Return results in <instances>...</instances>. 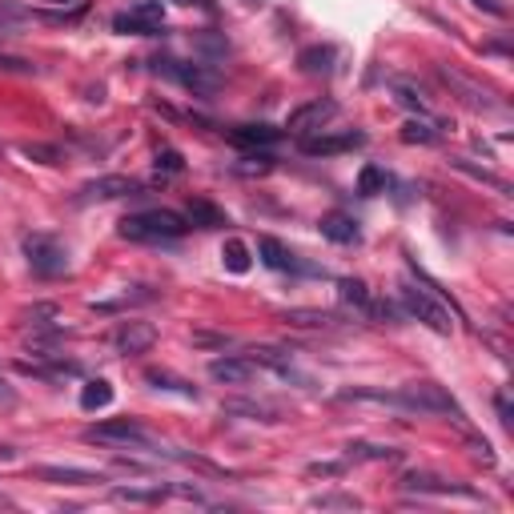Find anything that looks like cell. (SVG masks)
Returning a JSON list of instances; mask_svg holds the SVG:
<instances>
[{
	"label": "cell",
	"mask_w": 514,
	"mask_h": 514,
	"mask_svg": "<svg viewBox=\"0 0 514 514\" xmlns=\"http://www.w3.org/2000/svg\"><path fill=\"white\" fill-rule=\"evenodd\" d=\"M185 229H189L185 217L173 213V209H141V213L120 217V225H117V233L125 241H173V237H181Z\"/></svg>",
	"instance_id": "1"
},
{
	"label": "cell",
	"mask_w": 514,
	"mask_h": 514,
	"mask_svg": "<svg viewBox=\"0 0 514 514\" xmlns=\"http://www.w3.org/2000/svg\"><path fill=\"white\" fill-rule=\"evenodd\" d=\"M394 406L402 410H418V414H450V418H462L458 402L442 390L438 382H410L394 394Z\"/></svg>",
	"instance_id": "2"
},
{
	"label": "cell",
	"mask_w": 514,
	"mask_h": 514,
	"mask_svg": "<svg viewBox=\"0 0 514 514\" xmlns=\"http://www.w3.org/2000/svg\"><path fill=\"white\" fill-rule=\"evenodd\" d=\"M398 297H402V305H406L410 318L422 321L426 329H434V334H450V329H454V321H450L446 305L434 302V297L426 294V289H418L414 281H402V286H398Z\"/></svg>",
	"instance_id": "3"
},
{
	"label": "cell",
	"mask_w": 514,
	"mask_h": 514,
	"mask_svg": "<svg viewBox=\"0 0 514 514\" xmlns=\"http://www.w3.org/2000/svg\"><path fill=\"white\" fill-rule=\"evenodd\" d=\"M24 257H29L32 273H40V278H61L69 269V249L56 237H48V233H29L24 237Z\"/></svg>",
	"instance_id": "4"
},
{
	"label": "cell",
	"mask_w": 514,
	"mask_h": 514,
	"mask_svg": "<svg viewBox=\"0 0 514 514\" xmlns=\"http://www.w3.org/2000/svg\"><path fill=\"white\" fill-rule=\"evenodd\" d=\"M157 72H165V77H173L177 85H185L189 93L197 96H209L217 93V85H221V77H217L213 69H205V64H185V61H173V56H165V61H157Z\"/></svg>",
	"instance_id": "5"
},
{
	"label": "cell",
	"mask_w": 514,
	"mask_h": 514,
	"mask_svg": "<svg viewBox=\"0 0 514 514\" xmlns=\"http://www.w3.org/2000/svg\"><path fill=\"white\" fill-rule=\"evenodd\" d=\"M85 442H101V446H149V434L133 418H109V422L88 426Z\"/></svg>",
	"instance_id": "6"
},
{
	"label": "cell",
	"mask_w": 514,
	"mask_h": 514,
	"mask_svg": "<svg viewBox=\"0 0 514 514\" xmlns=\"http://www.w3.org/2000/svg\"><path fill=\"white\" fill-rule=\"evenodd\" d=\"M161 24H165V12H161L157 0H141V4H133L128 12L112 16V29L125 32V37H157Z\"/></svg>",
	"instance_id": "7"
},
{
	"label": "cell",
	"mask_w": 514,
	"mask_h": 514,
	"mask_svg": "<svg viewBox=\"0 0 514 514\" xmlns=\"http://www.w3.org/2000/svg\"><path fill=\"white\" fill-rule=\"evenodd\" d=\"M112 350L117 353H149L153 350V342H157V326L153 321H120L117 329H112Z\"/></svg>",
	"instance_id": "8"
},
{
	"label": "cell",
	"mask_w": 514,
	"mask_h": 514,
	"mask_svg": "<svg viewBox=\"0 0 514 514\" xmlns=\"http://www.w3.org/2000/svg\"><path fill=\"white\" fill-rule=\"evenodd\" d=\"M133 193H141V189H137V181L109 173V177H96V181L80 185V189H77V205H88V201H117V197H133Z\"/></svg>",
	"instance_id": "9"
},
{
	"label": "cell",
	"mask_w": 514,
	"mask_h": 514,
	"mask_svg": "<svg viewBox=\"0 0 514 514\" xmlns=\"http://www.w3.org/2000/svg\"><path fill=\"white\" fill-rule=\"evenodd\" d=\"M366 145V133H318V137H302V153L310 157H334V153H350Z\"/></svg>",
	"instance_id": "10"
},
{
	"label": "cell",
	"mask_w": 514,
	"mask_h": 514,
	"mask_svg": "<svg viewBox=\"0 0 514 514\" xmlns=\"http://www.w3.org/2000/svg\"><path fill=\"white\" fill-rule=\"evenodd\" d=\"M337 112V104L329 101V96H318V101H305L302 109L289 112V133H313V128H321L329 117Z\"/></svg>",
	"instance_id": "11"
},
{
	"label": "cell",
	"mask_w": 514,
	"mask_h": 514,
	"mask_svg": "<svg viewBox=\"0 0 514 514\" xmlns=\"http://www.w3.org/2000/svg\"><path fill=\"white\" fill-rule=\"evenodd\" d=\"M253 374H257L253 358H213L209 361V377L221 386H245V382H253Z\"/></svg>",
	"instance_id": "12"
},
{
	"label": "cell",
	"mask_w": 514,
	"mask_h": 514,
	"mask_svg": "<svg viewBox=\"0 0 514 514\" xmlns=\"http://www.w3.org/2000/svg\"><path fill=\"white\" fill-rule=\"evenodd\" d=\"M438 80H442V85H446V88H454V93L462 96L466 104H470V109H498V101H494V96H490L486 88H478V85H474V80H466L462 72L438 69Z\"/></svg>",
	"instance_id": "13"
},
{
	"label": "cell",
	"mask_w": 514,
	"mask_h": 514,
	"mask_svg": "<svg viewBox=\"0 0 514 514\" xmlns=\"http://www.w3.org/2000/svg\"><path fill=\"white\" fill-rule=\"evenodd\" d=\"M402 490H418V494H462V498H478L474 490H466V486H458V482H446V478H438V474H406L402 478Z\"/></svg>",
	"instance_id": "14"
},
{
	"label": "cell",
	"mask_w": 514,
	"mask_h": 514,
	"mask_svg": "<svg viewBox=\"0 0 514 514\" xmlns=\"http://www.w3.org/2000/svg\"><path fill=\"white\" fill-rule=\"evenodd\" d=\"M37 478L56 482V486H96V482H104V474L80 470V466H37Z\"/></svg>",
	"instance_id": "15"
},
{
	"label": "cell",
	"mask_w": 514,
	"mask_h": 514,
	"mask_svg": "<svg viewBox=\"0 0 514 514\" xmlns=\"http://www.w3.org/2000/svg\"><path fill=\"white\" fill-rule=\"evenodd\" d=\"M321 237H329V241H337V245H353L358 241V221H353L350 213H326L321 217Z\"/></svg>",
	"instance_id": "16"
},
{
	"label": "cell",
	"mask_w": 514,
	"mask_h": 514,
	"mask_svg": "<svg viewBox=\"0 0 514 514\" xmlns=\"http://www.w3.org/2000/svg\"><path fill=\"white\" fill-rule=\"evenodd\" d=\"M337 294H342V302H345V305H353V310H361L366 318H374V302H377V297L369 294L366 281H358V278H342V281H337Z\"/></svg>",
	"instance_id": "17"
},
{
	"label": "cell",
	"mask_w": 514,
	"mask_h": 514,
	"mask_svg": "<svg viewBox=\"0 0 514 514\" xmlns=\"http://www.w3.org/2000/svg\"><path fill=\"white\" fill-rule=\"evenodd\" d=\"M233 145H245V149H261V145H278L281 141V128L273 125H237L229 133Z\"/></svg>",
	"instance_id": "18"
},
{
	"label": "cell",
	"mask_w": 514,
	"mask_h": 514,
	"mask_svg": "<svg viewBox=\"0 0 514 514\" xmlns=\"http://www.w3.org/2000/svg\"><path fill=\"white\" fill-rule=\"evenodd\" d=\"M185 221H193L197 229H221V225H229V217H225L217 205H209V201L189 197V205H185Z\"/></svg>",
	"instance_id": "19"
},
{
	"label": "cell",
	"mask_w": 514,
	"mask_h": 514,
	"mask_svg": "<svg viewBox=\"0 0 514 514\" xmlns=\"http://www.w3.org/2000/svg\"><path fill=\"white\" fill-rule=\"evenodd\" d=\"M334 45H310L297 53V64H302V72H310V77H326L329 69H334Z\"/></svg>",
	"instance_id": "20"
},
{
	"label": "cell",
	"mask_w": 514,
	"mask_h": 514,
	"mask_svg": "<svg viewBox=\"0 0 514 514\" xmlns=\"http://www.w3.org/2000/svg\"><path fill=\"white\" fill-rule=\"evenodd\" d=\"M281 318L297 329H337V318L326 310H286Z\"/></svg>",
	"instance_id": "21"
},
{
	"label": "cell",
	"mask_w": 514,
	"mask_h": 514,
	"mask_svg": "<svg viewBox=\"0 0 514 514\" xmlns=\"http://www.w3.org/2000/svg\"><path fill=\"white\" fill-rule=\"evenodd\" d=\"M145 382H149L153 390H173V394H181V398H197V386L185 382V377H177V374H169V369H149Z\"/></svg>",
	"instance_id": "22"
},
{
	"label": "cell",
	"mask_w": 514,
	"mask_h": 514,
	"mask_svg": "<svg viewBox=\"0 0 514 514\" xmlns=\"http://www.w3.org/2000/svg\"><path fill=\"white\" fill-rule=\"evenodd\" d=\"M257 253H261V261L269 265V269H294V265H297L278 237H261V241H257Z\"/></svg>",
	"instance_id": "23"
},
{
	"label": "cell",
	"mask_w": 514,
	"mask_h": 514,
	"mask_svg": "<svg viewBox=\"0 0 514 514\" xmlns=\"http://www.w3.org/2000/svg\"><path fill=\"white\" fill-rule=\"evenodd\" d=\"M221 261H225V269L229 273H245L249 265H253V257H249V245L241 237H229L221 245Z\"/></svg>",
	"instance_id": "24"
},
{
	"label": "cell",
	"mask_w": 514,
	"mask_h": 514,
	"mask_svg": "<svg viewBox=\"0 0 514 514\" xmlns=\"http://www.w3.org/2000/svg\"><path fill=\"white\" fill-rule=\"evenodd\" d=\"M450 165H454L458 173H466V177H474V181H482V185H490V189H498V193H502V197H510V185H506L498 173H490V169L470 165V161H466V157H454V161H450Z\"/></svg>",
	"instance_id": "25"
},
{
	"label": "cell",
	"mask_w": 514,
	"mask_h": 514,
	"mask_svg": "<svg viewBox=\"0 0 514 514\" xmlns=\"http://www.w3.org/2000/svg\"><path fill=\"white\" fill-rule=\"evenodd\" d=\"M109 402H112V386L104 382V377L85 382V390H80V406H85V410H104Z\"/></svg>",
	"instance_id": "26"
},
{
	"label": "cell",
	"mask_w": 514,
	"mask_h": 514,
	"mask_svg": "<svg viewBox=\"0 0 514 514\" xmlns=\"http://www.w3.org/2000/svg\"><path fill=\"white\" fill-rule=\"evenodd\" d=\"M225 414H245V418H253V422H278V410H269V406H261V402H225Z\"/></svg>",
	"instance_id": "27"
},
{
	"label": "cell",
	"mask_w": 514,
	"mask_h": 514,
	"mask_svg": "<svg viewBox=\"0 0 514 514\" xmlns=\"http://www.w3.org/2000/svg\"><path fill=\"white\" fill-rule=\"evenodd\" d=\"M358 193H361V197H377V193H386V173H382V169H377V165H361Z\"/></svg>",
	"instance_id": "28"
},
{
	"label": "cell",
	"mask_w": 514,
	"mask_h": 514,
	"mask_svg": "<svg viewBox=\"0 0 514 514\" xmlns=\"http://www.w3.org/2000/svg\"><path fill=\"white\" fill-rule=\"evenodd\" d=\"M402 141L406 145H434L438 141V128L426 125V120H406V125H402Z\"/></svg>",
	"instance_id": "29"
},
{
	"label": "cell",
	"mask_w": 514,
	"mask_h": 514,
	"mask_svg": "<svg viewBox=\"0 0 514 514\" xmlns=\"http://www.w3.org/2000/svg\"><path fill=\"white\" fill-rule=\"evenodd\" d=\"M345 454H350V458H369V462H398L402 450H394V446H366V442H358V446H350Z\"/></svg>",
	"instance_id": "30"
},
{
	"label": "cell",
	"mask_w": 514,
	"mask_h": 514,
	"mask_svg": "<svg viewBox=\"0 0 514 514\" xmlns=\"http://www.w3.org/2000/svg\"><path fill=\"white\" fill-rule=\"evenodd\" d=\"M112 498H120V502H161V498H165V490H161V486H153V490L120 486V490H112Z\"/></svg>",
	"instance_id": "31"
},
{
	"label": "cell",
	"mask_w": 514,
	"mask_h": 514,
	"mask_svg": "<svg viewBox=\"0 0 514 514\" xmlns=\"http://www.w3.org/2000/svg\"><path fill=\"white\" fill-rule=\"evenodd\" d=\"M185 169V161H181V153L177 149H157V173H165V177H177Z\"/></svg>",
	"instance_id": "32"
},
{
	"label": "cell",
	"mask_w": 514,
	"mask_h": 514,
	"mask_svg": "<svg viewBox=\"0 0 514 514\" xmlns=\"http://www.w3.org/2000/svg\"><path fill=\"white\" fill-rule=\"evenodd\" d=\"M0 72H21V77H37V64L24 61V56H8V53H0Z\"/></svg>",
	"instance_id": "33"
},
{
	"label": "cell",
	"mask_w": 514,
	"mask_h": 514,
	"mask_svg": "<svg viewBox=\"0 0 514 514\" xmlns=\"http://www.w3.org/2000/svg\"><path fill=\"white\" fill-rule=\"evenodd\" d=\"M24 153H29L32 161H45V165H56V161H61V153H56L53 145H32L29 141V145H24Z\"/></svg>",
	"instance_id": "34"
},
{
	"label": "cell",
	"mask_w": 514,
	"mask_h": 514,
	"mask_svg": "<svg viewBox=\"0 0 514 514\" xmlns=\"http://www.w3.org/2000/svg\"><path fill=\"white\" fill-rule=\"evenodd\" d=\"M313 506H321V510H329V506H345V510H353V506H358V498H345V494H321V498H313Z\"/></svg>",
	"instance_id": "35"
},
{
	"label": "cell",
	"mask_w": 514,
	"mask_h": 514,
	"mask_svg": "<svg viewBox=\"0 0 514 514\" xmlns=\"http://www.w3.org/2000/svg\"><path fill=\"white\" fill-rule=\"evenodd\" d=\"M394 93H398V104H410V109H418V112L426 109V104H422V96H414V88H406V85H394Z\"/></svg>",
	"instance_id": "36"
},
{
	"label": "cell",
	"mask_w": 514,
	"mask_h": 514,
	"mask_svg": "<svg viewBox=\"0 0 514 514\" xmlns=\"http://www.w3.org/2000/svg\"><path fill=\"white\" fill-rule=\"evenodd\" d=\"M345 466L342 462H313L310 466V474H321V478H334V474H342Z\"/></svg>",
	"instance_id": "37"
},
{
	"label": "cell",
	"mask_w": 514,
	"mask_h": 514,
	"mask_svg": "<svg viewBox=\"0 0 514 514\" xmlns=\"http://www.w3.org/2000/svg\"><path fill=\"white\" fill-rule=\"evenodd\" d=\"M474 4H478L482 12H490V16H506V4H502V0H474Z\"/></svg>",
	"instance_id": "38"
},
{
	"label": "cell",
	"mask_w": 514,
	"mask_h": 514,
	"mask_svg": "<svg viewBox=\"0 0 514 514\" xmlns=\"http://www.w3.org/2000/svg\"><path fill=\"white\" fill-rule=\"evenodd\" d=\"M494 406H498V418H502V426H510V398H506V394H498Z\"/></svg>",
	"instance_id": "39"
},
{
	"label": "cell",
	"mask_w": 514,
	"mask_h": 514,
	"mask_svg": "<svg viewBox=\"0 0 514 514\" xmlns=\"http://www.w3.org/2000/svg\"><path fill=\"white\" fill-rule=\"evenodd\" d=\"M474 454H478L482 462H494V454H490V446H486V442H474Z\"/></svg>",
	"instance_id": "40"
},
{
	"label": "cell",
	"mask_w": 514,
	"mask_h": 514,
	"mask_svg": "<svg viewBox=\"0 0 514 514\" xmlns=\"http://www.w3.org/2000/svg\"><path fill=\"white\" fill-rule=\"evenodd\" d=\"M12 402H16V394H12V390H8V386H4V382H0V406H12Z\"/></svg>",
	"instance_id": "41"
},
{
	"label": "cell",
	"mask_w": 514,
	"mask_h": 514,
	"mask_svg": "<svg viewBox=\"0 0 514 514\" xmlns=\"http://www.w3.org/2000/svg\"><path fill=\"white\" fill-rule=\"evenodd\" d=\"M45 4H72V8H80V0H45Z\"/></svg>",
	"instance_id": "42"
},
{
	"label": "cell",
	"mask_w": 514,
	"mask_h": 514,
	"mask_svg": "<svg viewBox=\"0 0 514 514\" xmlns=\"http://www.w3.org/2000/svg\"><path fill=\"white\" fill-rule=\"evenodd\" d=\"M169 4H205V0H169Z\"/></svg>",
	"instance_id": "43"
}]
</instances>
